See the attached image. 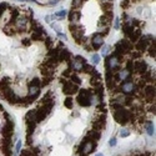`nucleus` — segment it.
<instances>
[{"label": "nucleus", "instance_id": "obj_1", "mask_svg": "<svg viewBox=\"0 0 156 156\" xmlns=\"http://www.w3.org/2000/svg\"><path fill=\"white\" fill-rule=\"evenodd\" d=\"M112 115L114 119L117 124L120 125H126L129 123H136V116L134 115V112L131 110H126L125 107H119V109H114L112 110Z\"/></svg>", "mask_w": 156, "mask_h": 156}, {"label": "nucleus", "instance_id": "obj_2", "mask_svg": "<svg viewBox=\"0 0 156 156\" xmlns=\"http://www.w3.org/2000/svg\"><path fill=\"white\" fill-rule=\"evenodd\" d=\"M69 29H70V33L72 37H74V40L76 41V44H82L84 41L86 40L85 37V31L84 29L80 26V24L78 21H72L70 23V25H69Z\"/></svg>", "mask_w": 156, "mask_h": 156}, {"label": "nucleus", "instance_id": "obj_3", "mask_svg": "<svg viewBox=\"0 0 156 156\" xmlns=\"http://www.w3.org/2000/svg\"><path fill=\"white\" fill-rule=\"evenodd\" d=\"M92 96H94V92L89 89H81L79 90V95L76 98V101L80 106H85L88 107L92 104Z\"/></svg>", "mask_w": 156, "mask_h": 156}, {"label": "nucleus", "instance_id": "obj_4", "mask_svg": "<svg viewBox=\"0 0 156 156\" xmlns=\"http://www.w3.org/2000/svg\"><path fill=\"white\" fill-rule=\"evenodd\" d=\"M121 62H123V59L116 58L114 54L106 56L105 59V69L106 71H111V72H116L121 66Z\"/></svg>", "mask_w": 156, "mask_h": 156}, {"label": "nucleus", "instance_id": "obj_5", "mask_svg": "<svg viewBox=\"0 0 156 156\" xmlns=\"http://www.w3.org/2000/svg\"><path fill=\"white\" fill-rule=\"evenodd\" d=\"M120 91L124 95H131V94H135L137 91V88L135 85V82L133 81V78H129L127 80L123 81L120 84Z\"/></svg>", "mask_w": 156, "mask_h": 156}, {"label": "nucleus", "instance_id": "obj_6", "mask_svg": "<svg viewBox=\"0 0 156 156\" xmlns=\"http://www.w3.org/2000/svg\"><path fill=\"white\" fill-rule=\"evenodd\" d=\"M141 96L145 99L147 104L155 102V84H146L141 90Z\"/></svg>", "mask_w": 156, "mask_h": 156}, {"label": "nucleus", "instance_id": "obj_7", "mask_svg": "<svg viewBox=\"0 0 156 156\" xmlns=\"http://www.w3.org/2000/svg\"><path fill=\"white\" fill-rule=\"evenodd\" d=\"M61 84H62V91H64V94L68 96H71V95H74L75 92L79 91V85L74 84V82L70 81V80H66V79L62 78Z\"/></svg>", "mask_w": 156, "mask_h": 156}, {"label": "nucleus", "instance_id": "obj_8", "mask_svg": "<svg viewBox=\"0 0 156 156\" xmlns=\"http://www.w3.org/2000/svg\"><path fill=\"white\" fill-rule=\"evenodd\" d=\"M0 92H1V98L5 99L6 101L11 105H18L19 98L14 94V91L10 88H5V89H0Z\"/></svg>", "mask_w": 156, "mask_h": 156}, {"label": "nucleus", "instance_id": "obj_9", "mask_svg": "<svg viewBox=\"0 0 156 156\" xmlns=\"http://www.w3.org/2000/svg\"><path fill=\"white\" fill-rule=\"evenodd\" d=\"M54 105H41L39 109H36V116H35V121L37 123H41L48 117V115L50 114L51 109H53Z\"/></svg>", "mask_w": 156, "mask_h": 156}, {"label": "nucleus", "instance_id": "obj_10", "mask_svg": "<svg viewBox=\"0 0 156 156\" xmlns=\"http://www.w3.org/2000/svg\"><path fill=\"white\" fill-rule=\"evenodd\" d=\"M151 40H152V36H143L141 35L139 37V40L135 43V49H136L139 53H144V51L147 50Z\"/></svg>", "mask_w": 156, "mask_h": 156}, {"label": "nucleus", "instance_id": "obj_11", "mask_svg": "<svg viewBox=\"0 0 156 156\" xmlns=\"http://www.w3.org/2000/svg\"><path fill=\"white\" fill-rule=\"evenodd\" d=\"M90 45H91L92 50H99L104 45V36L100 33H95L90 40Z\"/></svg>", "mask_w": 156, "mask_h": 156}, {"label": "nucleus", "instance_id": "obj_12", "mask_svg": "<svg viewBox=\"0 0 156 156\" xmlns=\"http://www.w3.org/2000/svg\"><path fill=\"white\" fill-rule=\"evenodd\" d=\"M147 70V64L145 62L144 60H141V59H137V60H134L133 62V71L136 72V74H143Z\"/></svg>", "mask_w": 156, "mask_h": 156}, {"label": "nucleus", "instance_id": "obj_13", "mask_svg": "<svg viewBox=\"0 0 156 156\" xmlns=\"http://www.w3.org/2000/svg\"><path fill=\"white\" fill-rule=\"evenodd\" d=\"M105 124H106V114L101 112V116H100L99 119L92 121V130L101 131L104 127H105Z\"/></svg>", "mask_w": 156, "mask_h": 156}, {"label": "nucleus", "instance_id": "obj_14", "mask_svg": "<svg viewBox=\"0 0 156 156\" xmlns=\"http://www.w3.org/2000/svg\"><path fill=\"white\" fill-rule=\"evenodd\" d=\"M13 134H14V121L9 119L6 121V124L4 125V127H3L1 135L4 137H11Z\"/></svg>", "mask_w": 156, "mask_h": 156}, {"label": "nucleus", "instance_id": "obj_15", "mask_svg": "<svg viewBox=\"0 0 156 156\" xmlns=\"http://www.w3.org/2000/svg\"><path fill=\"white\" fill-rule=\"evenodd\" d=\"M86 64V60L80 55H78V56H75L74 60H71V69H74L75 71H80L81 68L84 66Z\"/></svg>", "mask_w": 156, "mask_h": 156}, {"label": "nucleus", "instance_id": "obj_16", "mask_svg": "<svg viewBox=\"0 0 156 156\" xmlns=\"http://www.w3.org/2000/svg\"><path fill=\"white\" fill-rule=\"evenodd\" d=\"M141 35H143V33H141L140 27H134V30L131 31L129 35H127V37L130 39L131 43H136V41L139 40V37H140Z\"/></svg>", "mask_w": 156, "mask_h": 156}, {"label": "nucleus", "instance_id": "obj_17", "mask_svg": "<svg viewBox=\"0 0 156 156\" xmlns=\"http://www.w3.org/2000/svg\"><path fill=\"white\" fill-rule=\"evenodd\" d=\"M71 60V53L68 49H60L59 51V61H70Z\"/></svg>", "mask_w": 156, "mask_h": 156}, {"label": "nucleus", "instance_id": "obj_18", "mask_svg": "<svg viewBox=\"0 0 156 156\" xmlns=\"http://www.w3.org/2000/svg\"><path fill=\"white\" fill-rule=\"evenodd\" d=\"M44 36H46V33H45V30L33 31V33H31L30 39H31V41H44Z\"/></svg>", "mask_w": 156, "mask_h": 156}, {"label": "nucleus", "instance_id": "obj_19", "mask_svg": "<svg viewBox=\"0 0 156 156\" xmlns=\"http://www.w3.org/2000/svg\"><path fill=\"white\" fill-rule=\"evenodd\" d=\"M86 137L89 140L92 141H99L100 137H101V131H96V130H90L88 134H86Z\"/></svg>", "mask_w": 156, "mask_h": 156}, {"label": "nucleus", "instance_id": "obj_20", "mask_svg": "<svg viewBox=\"0 0 156 156\" xmlns=\"http://www.w3.org/2000/svg\"><path fill=\"white\" fill-rule=\"evenodd\" d=\"M41 105H54V98H53V94L48 92L44 95L43 100H41Z\"/></svg>", "mask_w": 156, "mask_h": 156}, {"label": "nucleus", "instance_id": "obj_21", "mask_svg": "<svg viewBox=\"0 0 156 156\" xmlns=\"http://www.w3.org/2000/svg\"><path fill=\"white\" fill-rule=\"evenodd\" d=\"M80 16H81V14H80V11H79V10L72 9V10H70V13H69V20H70V23H72V21H79Z\"/></svg>", "mask_w": 156, "mask_h": 156}, {"label": "nucleus", "instance_id": "obj_22", "mask_svg": "<svg viewBox=\"0 0 156 156\" xmlns=\"http://www.w3.org/2000/svg\"><path fill=\"white\" fill-rule=\"evenodd\" d=\"M35 116H36V110H30L26 112L25 115V123H36L35 121Z\"/></svg>", "mask_w": 156, "mask_h": 156}, {"label": "nucleus", "instance_id": "obj_23", "mask_svg": "<svg viewBox=\"0 0 156 156\" xmlns=\"http://www.w3.org/2000/svg\"><path fill=\"white\" fill-rule=\"evenodd\" d=\"M80 71H82V72H85V74H90V75H92L94 72L96 71V69L92 66V65H89V64H85L84 66L81 68V70Z\"/></svg>", "mask_w": 156, "mask_h": 156}, {"label": "nucleus", "instance_id": "obj_24", "mask_svg": "<svg viewBox=\"0 0 156 156\" xmlns=\"http://www.w3.org/2000/svg\"><path fill=\"white\" fill-rule=\"evenodd\" d=\"M143 125H144V127H146L147 134L150 135V136H152V135H154V125H152L151 121H150V120H149V121H145Z\"/></svg>", "mask_w": 156, "mask_h": 156}, {"label": "nucleus", "instance_id": "obj_25", "mask_svg": "<svg viewBox=\"0 0 156 156\" xmlns=\"http://www.w3.org/2000/svg\"><path fill=\"white\" fill-rule=\"evenodd\" d=\"M101 8L104 9V11H107V10H112L114 4H112V1H110V0H105V1L101 3Z\"/></svg>", "mask_w": 156, "mask_h": 156}, {"label": "nucleus", "instance_id": "obj_26", "mask_svg": "<svg viewBox=\"0 0 156 156\" xmlns=\"http://www.w3.org/2000/svg\"><path fill=\"white\" fill-rule=\"evenodd\" d=\"M155 49H156V46H155V39H152L150 45H149V48H147V50H146V51H149V55H150L151 58H155Z\"/></svg>", "mask_w": 156, "mask_h": 156}, {"label": "nucleus", "instance_id": "obj_27", "mask_svg": "<svg viewBox=\"0 0 156 156\" xmlns=\"http://www.w3.org/2000/svg\"><path fill=\"white\" fill-rule=\"evenodd\" d=\"M39 94H40V88H37V86H29V95L37 98Z\"/></svg>", "mask_w": 156, "mask_h": 156}, {"label": "nucleus", "instance_id": "obj_28", "mask_svg": "<svg viewBox=\"0 0 156 156\" xmlns=\"http://www.w3.org/2000/svg\"><path fill=\"white\" fill-rule=\"evenodd\" d=\"M64 105H65V107H68V109H72V106H74V99H72L71 96H68V98L64 100Z\"/></svg>", "mask_w": 156, "mask_h": 156}, {"label": "nucleus", "instance_id": "obj_29", "mask_svg": "<svg viewBox=\"0 0 156 156\" xmlns=\"http://www.w3.org/2000/svg\"><path fill=\"white\" fill-rule=\"evenodd\" d=\"M26 127H27V135L31 136V134L34 133V130H35V127H36V123H27Z\"/></svg>", "mask_w": 156, "mask_h": 156}, {"label": "nucleus", "instance_id": "obj_30", "mask_svg": "<svg viewBox=\"0 0 156 156\" xmlns=\"http://www.w3.org/2000/svg\"><path fill=\"white\" fill-rule=\"evenodd\" d=\"M70 81H72L76 85H80L81 84V79L79 78L76 74H74V72H71V75H70Z\"/></svg>", "mask_w": 156, "mask_h": 156}, {"label": "nucleus", "instance_id": "obj_31", "mask_svg": "<svg viewBox=\"0 0 156 156\" xmlns=\"http://www.w3.org/2000/svg\"><path fill=\"white\" fill-rule=\"evenodd\" d=\"M29 86H37V88H41V81H40V79H37V78L31 79V80L29 81Z\"/></svg>", "mask_w": 156, "mask_h": 156}, {"label": "nucleus", "instance_id": "obj_32", "mask_svg": "<svg viewBox=\"0 0 156 156\" xmlns=\"http://www.w3.org/2000/svg\"><path fill=\"white\" fill-rule=\"evenodd\" d=\"M20 156H37L36 154H34L33 150H29V149H24L20 152Z\"/></svg>", "mask_w": 156, "mask_h": 156}, {"label": "nucleus", "instance_id": "obj_33", "mask_svg": "<svg viewBox=\"0 0 156 156\" xmlns=\"http://www.w3.org/2000/svg\"><path fill=\"white\" fill-rule=\"evenodd\" d=\"M51 80H53V76H43V81H41V86H46L49 85Z\"/></svg>", "mask_w": 156, "mask_h": 156}, {"label": "nucleus", "instance_id": "obj_34", "mask_svg": "<svg viewBox=\"0 0 156 156\" xmlns=\"http://www.w3.org/2000/svg\"><path fill=\"white\" fill-rule=\"evenodd\" d=\"M130 5H131V3L129 1V0H123V1H121V8H123L124 10L129 9Z\"/></svg>", "mask_w": 156, "mask_h": 156}, {"label": "nucleus", "instance_id": "obj_35", "mask_svg": "<svg viewBox=\"0 0 156 156\" xmlns=\"http://www.w3.org/2000/svg\"><path fill=\"white\" fill-rule=\"evenodd\" d=\"M44 41H45V45H46V48L50 50V49H51V46H53V40H51L50 37L46 35V39H45Z\"/></svg>", "mask_w": 156, "mask_h": 156}, {"label": "nucleus", "instance_id": "obj_36", "mask_svg": "<svg viewBox=\"0 0 156 156\" xmlns=\"http://www.w3.org/2000/svg\"><path fill=\"white\" fill-rule=\"evenodd\" d=\"M133 62H134V60H131V59L126 60V68H125V69H127V70L131 71V72H133Z\"/></svg>", "mask_w": 156, "mask_h": 156}, {"label": "nucleus", "instance_id": "obj_37", "mask_svg": "<svg viewBox=\"0 0 156 156\" xmlns=\"http://www.w3.org/2000/svg\"><path fill=\"white\" fill-rule=\"evenodd\" d=\"M71 72H72V70L71 69H66V70H65L64 72H62V78L64 79H66V78H70V75H71Z\"/></svg>", "mask_w": 156, "mask_h": 156}, {"label": "nucleus", "instance_id": "obj_38", "mask_svg": "<svg viewBox=\"0 0 156 156\" xmlns=\"http://www.w3.org/2000/svg\"><path fill=\"white\" fill-rule=\"evenodd\" d=\"M91 60H92V64L94 65H96V64H99V61H100V56L99 55H92V58H91Z\"/></svg>", "mask_w": 156, "mask_h": 156}, {"label": "nucleus", "instance_id": "obj_39", "mask_svg": "<svg viewBox=\"0 0 156 156\" xmlns=\"http://www.w3.org/2000/svg\"><path fill=\"white\" fill-rule=\"evenodd\" d=\"M31 43H33L31 39H23L21 40V44L24 45V46H29V45H31Z\"/></svg>", "mask_w": 156, "mask_h": 156}, {"label": "nucleus", "instance_id": "obj_40", "mask_svg": "<svg viewBox=\"0 0 156 156\" xmlns=\"http://www.w3.org/2000/svg\"><path fill=\"white\" fill-rule=\"evenodd\" d=\"M65 15H66V11H65V10H61V11L55 13V16H58V18H62V16H65Z\"/></svg>", "mask_w": 156, "mask_h": 156}, {"label": "nucleus", "instance_id": "obj_41", "mask_svg": "<svg viewBox=\"0 0 156 156\" xmlns=\"http://www.w3.org/2000/svg\"><path fill=\"white\" fill-rule=\"evenodd\" d=\"M149 111L152 112L155 115V102H151L150 104V106H149Z\"/></svg>", "mask_w": 156, "mask_h": 156}, {"label": "nucleus", "instance_id": "obj_42", "mask_svg": "<svg viewBox=\"0 0 156 156\" xmlns=\"http://www.w3.org/2000/svg\"><path fill=\"white\" fill-rule=\"evenodd\" d=\"M129 135H130V133H129V131H126V130H123V131H121V133H120V136H123V137H126V136H129Z\"/></svg>", "mask_w": 156, "mask_h": 156}, {"label": "nucleus", "instance_id": "obj_43", "mask_svg": "<svg viewBox=\"0 0 156 156\" xmlns=\"http://www.w3.org/2000/svg\"><path fill=\"white\" fill-rule=\"evenodd\" d=\"M115 145H116V139L112 137L111 140H110V146H115Z\"/></svg>", "mask_w": 156, "mask_h": 156}, {"label": "nucleus", "instance_id": "obj_44", "mask_svg": "<svg viewBox=\"0 0 156 156\" xmlns=\"http://www.w3.org/2000/svg\"><path fill=\"white\" fill-rule=\"evenodd\" d=\"M58 35H59V37H61V39H64V40H65V39H66V36H65V35H64V34H61V33H59V34H58Z\"/></svg>", "mask_w": 156, "mask_h": 156}, {"label": "nucleus", "instance_id": "obj_45", "mask_svg": "<svg viewBox=\"0 0 156 156\" xmlns=\"http://www.w3.org/2000/svg\"><path fill=\"white\" fill-rule=\"evenodd\" d=\"M20 146H21V143L19 141V143L16 144V151H19V150H20Z\"/></svg>", "mask_w": 156, "mask_h": 156}, {"label": "nucleus", "instance_id": "obj_46", "mask_svg": "<svg viewBox=\"0 0 156 156\" xmlns=\"http://www.w3.org/2000/svg\"><path fill=\"white\" fill-rule=\"evenodd\" d=\"M119 21H120L119 19H116V20H115V29H117V27H119Z\"/></svg>", "mask_w": 156, "mask_h": 156}, {"label": "nucleus", "instance_id": "obj_47", "mask_svg": "<svg viewBox=\"0 0 156 156\" xmlns=\"http://www.w3.org/2000/svg\"><path fill=\"white\" fill-rule=\"evenodd\" d=\"M46 21H48V23H50V21H51V16H50V15H49V16H46Z\"/></svg>", "mask_w": 156, "mask_h": 156}, {"label": "nucleus", "instance_id": "obj_48", "mask_svg": "<svg viewBox=\"0 0 156 156\" xmlns=\"http://www.w3.org/2000/svg\"><path fill=\"white\" fill-rule=\"evenodd\" d=\"M96 156H104L102 154H98V155H96Z\"/></svg>", "mask_w": 156, "mask_h": 156}, {"label": "nucleus", "instance_id": "obj_49", "mask_svg": "<svg viewBox=\"0 0 156 156\" xmlns=\"http://www.w3.org/2000/svg\"><path fill=\"white\" fill-rule=\"evenodd\" d=\"M23 1H30V0H23Z\"/></svg>", "mask_w": 156, "mask_h": 156}]
</instances>
